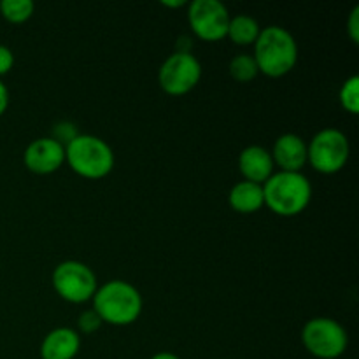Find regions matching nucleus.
Masks as SVG:
<instances>
[{"label": "nucleus", "instance_id": "nucleus-1", "mask_svg": "<svg viewBox=\"0 0 359 359\" xmlns=\"http://www.w3.org/2000/svg\"><path fill=\"white\" fill-rule=\"evenodd\" d=\"M255 62L258 70L270 77H280L290 72L298 58V48L293 35L280 27H266L259 32L255 46Z\"/></svg>", "mask_w": 359, "mask_h": 359}, {"label": "nucleus", "instance_id": "nucleus-2", "mask_svg": "<svg viewBox=\"0 0 359 359\" xmlns=\"http://www.w3.org/2000/svg\"><path fill=\"white\" fill-rule=\"evenodd\" d=\"M311 182L300 172H279L263 186L265 203L279 216H297L309 205Z\"/></svg>", "mask_w": 359, "mask_h": 359}, {"label": "nucleus", "instance_id": "nucleus-3", "mask_svg": "<svg viewBox=\"0 0 359 359\" xmlns=\"http://www.w3.org/2000/svg\"><path fill=\"white\" fill-rule=\"evenodd\" d=\"M93 311L104 323L114 326L132 325L142 311L139 291L123 280H111L93 294Z\"/></svg>", "mask_w": 359, "mask_h": 359}, {"label": "nucleus", "instance_id": "nucleus-4", "mask_svg": "<svg viewBox=\"0 0 359 359\" xmlns=\"http://www.w3.org/2000/svg\"><path fill=\"white\" fill-rule=\"evenodd\" d=\"M65 158L76 174L86 179H102L114 167V154L102 139L77 135L67 144Z\"/></svg>", "mask_w": 359, "mask_h": 359}, {"label": "nucleus", "instance_id": "nucleus-5", "mask_svg": "<svg viewBox=\"0 0 359 359\" xmlns=\"http://www.w3.org/2000/svg\"><path fill=\"white\" fill-rule=\"evenodd\" d=\"M302 340L309 353L319 359H335L347 349L346 330L328 318L309 321L302 332Z\"/></svg>", "mask_w": 359, "mask_h": 359}, {"label": "nucleus", "instance_id": "nucleus-6", "mask_svg": "<svg viewBox=\"0 0 359 359\" xmlns=\"http://www.w3.org/2000/svg\"><path fill=\"white\" fill-rule=\"evenodd\" d=\"M53 286L63 300L83 304L97 293V277L79 262H63L53 272Z\"/></svg>", "mask_w": 359, "mask_h": 359}, {"label": "nucleus", "instance_id": "nucleus-7", "mask_svg": "<svg viewBox=\"0 0 359 359\" xmlns=\"http://www.w3.org/2000/svg\"><path fill=\"white\" fill-rule=\"evenodd\" d=\"M307 158L316 170L323 174H335L342 170L349 160V140L335 128L323 130L312 139Z\"/></svg>", "mask_w": 359, "mask_h": 359}, {"label": "nucleus", "instance_id": "nucleus-8", "mask_svg": "<svg viewBox=\"0 0 359 359\" xmlns=\"http://www.w3.org/2000/svg\"><path fill=\"white\" fill-rule=\"evenodd\" d=\"M200 77H202V67L198 60L188 51H177L168 56L158 74L161 90L175 97L191 91L198 84Z\"/></svg>", "mask_w": 359, "mask_h": 359}, {"label": "nucleus", "instance_id": "nucleus-9", "mask_svg": "<svg viewBox=\"0 0 359 359\" xmlns=\"http://www.w3.org/2000/svg\"><path fill=\"white\" fill-rule=\"evenodd\" d=\"M188 20L200 39L214 42L226 37L231 18L226 7L217 0H195L189 6Z\"/></svg>", "mask_w": 359, "mask_h": 359}, {"label": "nucleus", "instance_id": "nucleus-10", "mask_svg": "<svg viewBox=\"0 0 359 359\" xmlns=\"http://www.w3.org/2000/svg\"><path fill=\"white\" fill-rule=\"evenodd\" d=\"M65 161V147L55 139H37L25 151V165L35 174H51Z\"/></svg>", "mask_w": 359, "mask_h": 359}, {"label": "nucleus", "instance_id": "nucleus-11", "mask_svg": "<svg viewBox=\"0 0 359 359\" xmlns=\"http://www.w3.org/2000/svg\"><path fill=\"white\" fill-rule=\"evenodd\" d=\"M272 160L283 168V172H300L307 161V146L298 135L286 133L273 144Z\"/></svg>", "mask_w": 359, "mask_h": 359}, {"label": "nucleus", "instance_id": "nucleus-12", "mask_svg": "<svg viewBox=\"0 0 359 359\" xmlns=\"http://www.w3.org/2000/svg\"><path fill=\"white\" fill-rule=\"evenodd\" d=\"M238 167L249 182H266L273 170L272 154L259 146L245 147L238 158Z\"/></svg>", "mask_w": 359, "mask_h": 359}, {"label": "nucleus", "instance_id": "nucleus-13", "mask_svg": "<svg viewBox=\"0 0 359 359\" xmlns=\"http://www.w3.org/2000/svg\"><path fill=\"white\" fill-rule=\"evenodd\" d=\"M81 340L74 330L58 328L48 333L42 342V359H74L79 353Z\"/></svg>", "mask_w": 359, "mask_h": 359}, {"label": "nucleus", "instance_id": "nucleus-14", "mask_svg": "<svg viewBox=\"0 0 359 359\" xmlns=\"http://www.w3.org/2000/svg\"><path fill=\"white\" fill-rule=\"evenodd\" d=\"M263 203H265V198H263V186L256 184V182H238L230 191V205L237 212L252 214L262 209Z\"/></svg>", "mask_w": 359, "mask_h": 359}, {"label": "nucleus", "instance_id": "nucleus-15", "mask_svg": "<svg viewBox=\"0 0 359 359\" xmlns=\"http://www.w3.org/2000/svg\"><path fill=\"white\" fill-rule=\"evenodd\" d=\"M259 27L251 16H245V14H241V16H235L233 20H230V25H228V34L231 41L238 46H248L256 42L259 35Z\"/></svg>", "mask_w": 359, "mask_h": 359}, {"label": "nucleus", "instance_id": "nucleus-16", "mask_svg": "<svg viewBox=\"0 0 359 359\" xmlns=\"http://www.w3.org/2000/svg\"><path fill=\"white\" fill-rule=\"evenodd\" d=\"M34 7L32 0H2L0 13L11 23H23L34 14Z\"/></svg>", "mask_w": 359, "mask_h": 359}, {"label": "nucleus", "instance_id": "nucleus-17", "mask_svg": "<svg viewBox=\"0 0 359 359\" xmlns=\"http://www.w3.org/2000/svg\"><path fill=\"white\" fill-rule=\"evenodd\" d=\"M258 65H256L255 58L249 55H238L237 58L231 60L230 63V74L233 79H237L238 83H249L256 77L258 74Z\"/></svg>", "mask_w": 359, "mask_h": 359}, {"label": "nucleus", "instance_id": "nucleus-18", "mask_svg": "<svg viewBox=\"0 0 359 359\" xmlns=\"http://www.w3.org/2000/svg\"><path fill=\"white\" fill-rule=\"evenodd\" d=\"M340 104L346 111L351 114H358L359 112V77L353 76L344 83L342 90H340Z\"/></svg>", "mask_w": 359, "mask_h": 359}, {"label": "nucleus", "instance_id": "nucleus-19", "mask_svg": "<svg viewBox=\"0 0 359 359\" xmlns=\"http://www.w3.org/2000/svg\"><path fill=\"white\" fill-rule=\"evenodd\" d=\"M102 323H104V321H102L100 316H98L97 312L88 311V312H84V314L79 318V328L83 330L84 333H93V332H97L98 328H100Z\"/></svg>", "mask_w": 359, "mask_h": 359}, {"label": "nucleus", "instance_id": "nucleus-20", "mask_svg": "<svg viewBox=\"0 0 359 359\" xmlns=\"http://www.w3.org/2000/svg\"><path fill=\"white\" fill-rule=\"evenodd\" d=\"M76 128H74V125H70V123H60L58 126H56V139L60 144L65 140L67 144L70 142V140L76 139Z\"/></svg>", "mask_w": 359, "mask_h": 359}, {"label": "nucleus", "instance_id": "nucleus-21", "mask_svg": "<svg viewBox=\"0 0 359 359\" xmlns=\"http://www.w3.org/2000/svg\"><path fill=\"white\" fill-rule=\"evenodd\" d=\"M14 65V56L13 51L6 46H0V76L9 72Z\"/></svg>", "mask_w": 359, "mask_h": 359}, {"label": "nucleus", "instance_id": "nucleus-22", "mask_svg": "<svg viewBox=\"0 0 359 359\" xmlns=\"http://www.w3.org/2000/svg\"><path fill=\"white\" fill-rule=\"evenodd\" d=\"M349 35L354 44L359 42V7H354L349 18Z\"/></svg>", "mask_w": 359, "mask_h": 359}, {"label": "nucleus", "instance_id": "nucleus-23", "mask_svg": "<svg viewBox=\"0 0 359 359\" xmlns=\"http://www.w3.org/2000/svg\"><path fill=\"white\" fill-rule=\"evenodd\" d=\"M7 105H9V93H7V88L0 83V116L6 112Z\"/></svg>", "mask_w": 359, "mask_h": 359}, {"label": "nucleus", "instance_id": "nucleus-24", "mask_svg": "<svg viewBox=\"0 0 359 359\" xmlns=\"http://www.w3.org/2000/svg\"><path fill=\"white\" fill-rule=\"evenodd\" d=\"M184 0H177V2H168V0H161V6H167V7H182L184 6Z\"/></svg>", "mask_w": 359, "mask_h": 359}, {"label": "nucleus", "instance_id": "nucleus-25", "mask_svg": "<svg viewBox=\"0 0 359 359\" xmlns=\"http://www.w3.org/2000/svg\"><path fill=\"white\" fill-rule=\"evenodd\" d=\"M151 359H179V358L175 356V354H172V353H160V354H156V356H153Z\"/></svg>", "mask_w": 359, "mask_h": 359}]
</instances>
